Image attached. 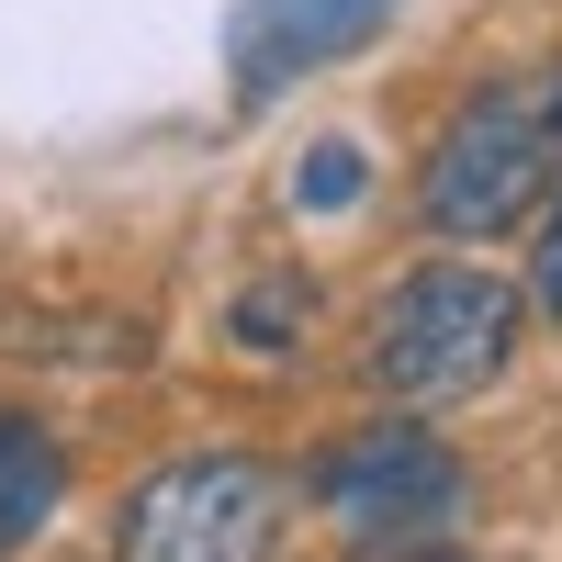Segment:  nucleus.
Listing matches in <instances>:
<instances>
[{
    "mask_svg": "<svg viewBox=\"0 0 562 562\" xmlns=\"http://www.w3.org/2000/svg\"><path fill=\"white\" fill-rule=\"evenodd\" d=\"M68 495V450L34 428V416H0V562H12Z\"/></svg>",
    "mask_w": 562,
    "mask_h": 562,
    "instance_id": "nucleus-6",
    "label": "nucleus"
},
{
    "mask_svg": "<svg viewBox=\"0 0 562 562\" xmlns=\"http://www.w3.org/2000/svg\"><path fill=\"white\" fill-rule=\"evenodd\" d=\"M304 304H315V281H304V270H270V281H248L237 338H248V349H293V338H304Z\"/></svg>",
    "mask_w": 562,
    "mask_h": 562,
    "instance_id": "nucleus-7",
    "label": "nucleus"
},
{
    "mask_svg": "<svg viewBox=\"0 0 562 562\" xmlns=\"http://www.w3.org/2000/svg\"><path fill=\"white\" fill-rule=\"evenodd\" d=\"M506 349H518V293L473 259H428L383 293V326H371V383L394 405H461L484 394Z\"/></svg>",
    "mask_w": 562,
    "mask_h": 562,
    "instance_id": "nucleus-2",
    "label": "nucleus"
},
{
    "mask_svg": "<svg viewBox=\"0 0 562 562\" xmlns=\"http://www.w3.org/2000/svg\"><path fill=\"white\" fill-rule=\"evenodd\" d=\"M540 315H562V203H551V248H540Z\"/></svg>",
    "mask_w": 562,
    "mask_h": 562,
    "instance_id": "nucleus-9",
    "label": "nucleus"
},
{
    "mask_svg": "<svg viewBox=\"0 0 562 562\" xmlns=\"http://www.w3.org/2000/svg\"><path fill=\"white\" fill-rule=\"evenodd\" d=\"M326 518H338L349 540H439L461 506H473V473L416 428V416H383V428H360L349 450H326Z\"/></svg>",
    "mask_w": 562,
    "mask_h": 562,
    "instance_id": "nucleus-4",
    "label": "nucleus"
},
{
    "mask_svg": "<svg viewBox=\"0 0 562 562\" xmlns=\"http://www.w3.org/2000/svg\"><path fill=\"white\" fill-rule=\"evenodd\" d=\"M394 0H237V23H225V68H237V102H270V90H293L304 68H338L349 45L383 34Z\"/></svg>",
    "mask_w": 562,
    "mask_h": 562,
    "instance_id": "nucleus-5",
    "label": "nucleus"
},
{
    "mask_svg": "<svg viewBox=\"0 0 562 562\" xmlns=\"http://www.w3.org/2000/svg\"><path fill=\"white\" fill-rule=\"evenodd\" d=\"M562 192V68L540 79H495L450 113V135L428 147V180H416V225L450 248L506 237Z\"/></svg>",
    "mask_w": 562,
    "mask_h": 562,
    "instance_id": "nucleus-1",
    "label": "nucleus"
},
{
    "mask_svg": "<svg viewBox=\"0 0 562 562\" xmlns=\"http://www.w3.org/2000/svg\"><path fill=\"white\" fill-rule=\"evenodd\" d=\"M281 484L259 450H192L158 461L124 495V562H270L281 540Z\"/></svg>",
    "mask_w": 562,
    "mask_h": 562,
    "instance_id": "nucleus-3",
    "label": "nucleus"
},
{
    "mask_svg": "<svg viewBox=\"0 0 562 562\" xmlns=\"http://www.w3.org/2000/svg\"><path fill=\"white\" fill-rule=\"evenodd\" d=\"M360 180H371V158L349 147V135H326V147L293 169V203H304V214H338V203H360Z\"/></svg>",
    "mask_w": 562,
    "mask_h": 562,
    "instance_id": "nucleus-8",
    "label": "nucleus"
}]
</instances>
